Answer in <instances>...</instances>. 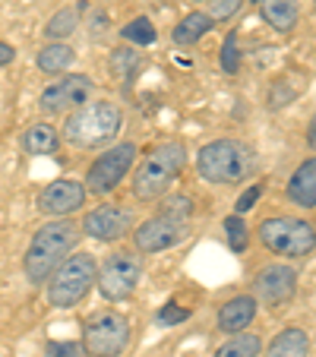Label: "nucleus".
I'll use <instances>...</instances> for the list:
<instances>
[{
    "instance_id": "7ed1b4c3",
    "label": "nucleus",
    "mask_w": 316,
    "mask_h": 357,
    "mask_svg": "<svg viewBox=\"0 0 316 357\" xmlns=\"http://www.w3.org/2000/svg\"><path fill=\"white\" fill-rule=\"evenodd\" d=\"M121 127H123L121 105L101 98V101H92V105L76 108L73 114L63 121V139H67L70 146L86 152V149H98V146L114 142V136L121 133Z\"/></svg>"
},
{
    "instance_id": "a878e982",
    "label": "nucleus",
    "mask_w": 316,
    "mask_h": 357,
    "mask_svg": "<svg viewBox=\"0 0 316 357\" xmlns=\"http://www.w3.org/2000/svg\"><path fill=\"white\" fill-rule=\"evenodd\" d=\"M222 70L228 76H234L237 70H241V54H237V32H228V38H225V45H222Z\"/></svg>"
},
{
    "instance_id": "f257e3e1",
    "label": "nucleus",
    "mask_w": 316,
    "mask_h": 357,
    "mask_svg": "<svg viewBox=\"0 0 316 357\" xmlns=\"http://www.w3.org/2000/svg\"><path fill=\"white\" fill-rule=\"evenodd\" d=\"M80 241V231H76L73 222L67 218H54V222L41 225L32 234L26 247V257H22V269H26V278L32 284H41L51 278V272L67 259V253L76 247Z\"/></svg>"
},
{
    "instance_id": "393cba45",
    "label": "nucleus",
    "mask_w": 316,
    "mask_h": 357,
    "mask_svg": "<svg viewBox=\"0 0 316 357\" xmlns=\"http://www.w3.org/2000/svg\"><path fill=\"white\" fill-rule=\"evenodd\" d=\"M225 234H228V247L234 250V253H241V250H247V225H243V215H228L225 218Z\"/></svg>"
},
{
    "instance_id": "2f4dec72",
    "label": "nucleus",
    "mask_w": 316,
    "mask_h": 357,
    "mask_svg": "<svg viewBox=\"0 0 316 357\" xmlns=\"http://www.w3.org/2000/svg\"><path fill=\"white\" fill-rule=\"evenodd\" d=\"M307 142H310V149H316V114L310 117V130H307Z\"/></svg>"
},
{
    "instance_id": "a211bd4d",
    "label": "nucleus",
    "mask_w": 316,
    "mask_h": 357,
    "mask_svg": "<svg viewBox=\"0 0 316 357\" xmlns=\"http://www.w3.org/2000/svg\"><path fill=\"white\" fill-rule=\"evenodd\" d=\"M22 149H26L29 155H54L57 149H61V133L51 123H32L22 133Z\"/></svg>"
},
{
    "instance_id": "f3484780",
    "label": "nucleus",
    "mask_w": 316,
    "mask_h": 357,
    "mask_svg": "<svg viewBox=\"0 0 316 357\" xmlns=\"http://www.w3.org/2000/svg\"><path fill=\"white\" fill-rule=\"evenodd\" d=\"M307 354H310V338L297 326L282 329L266 348V357H307Z\"/></svg>"
},
{
    "instance_id": "aec40b11",
    "label": "nucleus",
    "mask_w": 316,
    "mask_h": 357,
    "mask_svg": "<svg viewBox=\"0 0 316 357\" xmlns=\"http://www.w3.org/2000/svg\"><path fill=\"white\" fill-rule=\"evenodd\" d=\"M73 57L76 54H73V47L70 45H63V41H51V45H45L38 54H35V67L47 76H57L73 63Z\"/></svg>"
},
{
    "instance_id": "6e6552de",
    "label": "nucleus",
    "mask_w": 316,
    "mask_h": 357,
    "mask_svg": "<svg viewBox=\"0 0 316 357\" xmlns=\"http://www.w3.org/2000/svg\"><path fill=\"white\" fill-rule=\"evenodd\" d=\"M140 278H142V263L133 253H127V250L111 253L98 266V272H95V284H98L101 297L111 303H121L127 297H133V291L140 288Z\"/></svg>"
},
{
    "instance_id": "412c9836",
    "label": "nucleus",
    "mask_w": 316,
    "mask_h": 357,
    "mask_svg": "<svg viewBox=\"0 0 316 357\" xmlns=\"http://www.w3.org/2000/svg\"><path fill=\"white\" fill-rule=\"evenodd\" d=\"M216 29V22L209 20L206 13H200V10H193L190 16H183L181 22L174 26V32H171V38H174V45H196L200 38H206L209 32Z\"/></svg>"
},
{
    "instance_id": "2eb2a0df",
    "label": "nucleus",
    "mask_w": 316,
    "mask_h": 357,
    "mask_svg": "<svg viewBox=\"0 0 316 357\" xmlns=\"http://www.w3.org/2000/svg\"><path fill=\"white\" fill-rule=\"evenodd\" d=\"M285 196L297 209H316V155H310L307 162L294 168L288 187H285Z\"/></svg>"
},
{
    "instance_id": "bb28decb",
    "label": "nucleus",
    "mask_w": 316,
    "mask_h": 357,
    "mask_svg": "<svg viewBox=\"0 0 316 357\" xmlns=\"http://www.w3.org/2000/svg\"><path fill=\"white\" fill-rule=\"evenodd\" d=\"M241 7H243V0H212L206 16L212 22H225V20H231V16H234Z\"/></svg>"
},
{
    "instance_id": "9b49d317",
    "label": "nucleus",
    "mask_w": 316,
    "mask_h": 357,
    "mask_svg": "<svg viewBox=\"0 0 316 357\" xmlns=\"http://www.w3.org/2000/svg\"><path fill=\"white\" fill-rule=\"evenodd\" d=\"M187 237V218L171 215V212H162V215H152L133 228V243L140 253H162V250H171Z\"/></svg>"
},
{
    "instance_id": "20e7f679",
    "label": "nucleus",
    "mask_w": 316,
    "mask_h": 357,
    "mask_svg": "<svg viewBox=\"0 0 316 357\" xmlns=\"http://www.w3.org/2000/svg\"><path fill=\"white\" fill-rule=\"evenodd\" d=\"M196 171L202 181L209 183H241L256 171V155L253 149L243 146L237 139H216L196 152Z\"/></svg>"
},
{
    "instance_id": "6ab92c4d",
    "label": "nucleus",
    "mask_w": 316,
    "mask_h": 357,
    "mask_svg": "<svg viewBox=\"0 0 316 357\" xmlns=\"http://www.w3.org/2000/svg\"><path fill=\"white\" fill-rule=\"evenodd\" d=\"M259 13L276 32H291V29L297 26V13H301V7H297V0H262Z\"/></svg>"
},
{
    "instance_id": "5701e85b",
    "label": "nucleus",
    "mask_w": 316,
    "mask_h": 357,
    "mask_svg": "<svg viewBox=\"0 0 316 357\" xmlns=\"http://www.w3.org/2000/svg\"><path fill=\"white\" fill-rule=\"evenodd\" d=\"M259 348H262L259 335H253V332H237V335H231L228 342L216 351V357H259Z\"/></svg>"
},
{
    "instance_id": "b1692460",
    "label": "nucleus",
    "mask_w": 316,
    "mask_h": 357,
    "mask_svg": "<svg viewBox=\"0 0 316 357\" xmlns=\"http://www.w3.org/2000/svg\"><path fill=\"white\" fill-rule=\"evenodd\" d=\"M121 35L127 41H136V45H152L155 41V26H152V20H146V16H136V20H130L127 26L121 29Z\"/></svg>"
},
{
    "instance_id": "423d86ee",
    "label": "nucleus",
    "mask_w": 316,
    "mask_h": 357,
    "mask_svg": "<svg viewBox=\"0 0 316 357\" xmlns=\"http://www.w3.org/2000/svg\"><path fill=\"white\" fill-rule=\"evenodd\" d=\"M259 243L269 253L285 259H303L316 250V228L303 218H291V215H272L262 218L259 228Z\"/></svg>"
},
{
    "instance_id": "c756f323",
    "label": "nucleus",
    "mask_w": 316,
    "mask_h": 357,
    "mask_svg": "<svg viewBox=\"0 0 316 357\" xmlns=\"http://www.w3.org/2000/svg\"><path fill=\"white\" fill-rule=\"evenodd\" d=\"M259 196H262V183H253V187H247L241 196H237V202H234V209H237L234 215H243V212H250L256 206V199H259Z\"/></svg>"
},
{
    "instance_id": "f03ea898",
    "label": "nucleus",
    "mask_w": 316,
    "mask_h": 357,
    "mask_svg": "<svg viewBox=\"0 0 316 357\" xmlns=\"http://www.w3.org/2000/svg\"><path fill=\"white\" fill-rule=\"evenodd\" d=\"M187 165V146L181 139H165L146 152L133 174V196L140 202L162 199Z\"/></svg>"
},
{
    "instance_id": "c85d7f7f",
    "label": "nucleus",
    "mask_w": 316,
    "mask_h": 357,
    "mask_svg": "<svg viewBox=\"0 0 316 357\" xmlns=\"http://www.w3.org/2000/svg\"><path fill=\"white\" fill-rule=\"evenodd\" d=\"M187 317H190V310L187 307H177L174 301L165 303L162 310H158V323H165V326H177V323H183Z\"/></svg>"
},
{
    "instance_id": "f8f14e48",
    "label": "nucleus",
    "mask_w": 316,
    "mask_h": 357,
    "mask_svg": "<svg viewBox=\"0 0 316 357\" xmlns=\"http://www.w3.org/2000/svg\"><path fill=\"white\" fill-rule=\"evenodd\" d=\"M95 82L82 73H67L63 79H54L51 86L41 89L38 95V108L45 114H63V111H76L82 108L92 95Z\"/></svg>"
},
{
    "instance_id": "4be33fe9",
    "label": "nucleus",
    "mask_w": 316,
    "mask_h": 357,
    "mask_svg": "<svg viewBox=\"0 0 316 357\" xmlns=\"http://www.w3.org/2000/svg\"><path fill=\"white\" fill-rule=\"evenodd\" d=\"M82 10H89V0H80V7H63V10H57V13L47 20L45 35H47L51 41L70 38V35L80 29V13H82Z\"/></svg>"
},
{
    "instance_id": "cd10ccee",
    "label": "nucleus",
    "mask_w": 316,
    "mask_h": 357,
    "mask_svg": "<svg viewBox=\"0 0 316 357\" xmlns=\"http://www.w3.org/2000/svg\"><path fill=\"white\" fill-rule=\"evenodd\" d=\"M47 357H89L82 342H51L47 344Z\"/></svg>"
},
{
    "instance_id": "473e14b6",
    "label": "nucleus",
    "mask_w": 316,
    "mask_h": 357,
    "mask_svg": "<svg viewBox=\"0 0 316 357\" xmlns=\"http://www.w3.org/2000/svg\"><path fill=\"white\" fill-rule=\"evenodd\" d=\"M253 3H262V0H253Z\"/></svg>"
},
{
    "instance_id": "0eeeda50",
    "label": "nucleus",
    "mask_w": 316,
    "mask_h": 357,
    "mask_svg": "<svg viewBox=\"0 0 316 357\" xmlns=\"http://www.w3.org/2000/svg\"><path fill=\"white\" fill-rule=\"evenodd\" d=\"M130 344V319L123 313H95L82 326V348L89 357H121Z\"/></svg>"
},
{
    "instance_id": "1a4fd4ad",
    "label": "nucleus",
    "mask_w": 316,
    "mask_h": 357,
    "mask_svg": "<svg viewBox=\"0 0 316 357\" xmlns=\"http://www.w3.org/2000/svg\"><path fill=\"white\" fill-rule=\"evenodd\" d=\"M136 162V142H117L111 146L108 152H101L92 165H89V174H86V193H95V196H105L130 174Z\"/></svg>"
},
{
    "instance_id": "dca6fc26",
    "label": "nucleus",
    "mask_w": 316,
    "mask_h": 357,
    "mask_svg": "<svg viewBox=\"0 0 316 357\" xmlns=\"http://www.w3.org/2000/svg\"><path fill=\"white\" fill-rule=\"evenodd\" d=\"M256 307H259V303L250 294H237V297H231V301H225L222 310H218V329L228 332V335L243 332L256 319Z\"/></svg>"
},
{
    "instance_id": "39448f33",
    "label": "nucleus",
    "mask_w": 316,
    "mask_h": 357,
    "mask_svg": "<svg viewBox=\"0 0 316 357\" xmlns=\"http://www.w3.org/2000/svg\"><path fill=\"white\" fill-rule=\"evenodd\" d=\"M95 272H98V263H95L92 253H73V257H67L51 272V278H47V303L57 307V310L76 307L92 291Z\"/></svg>"
},
{
    "instance_id": "ddd939ff",
    "label": "nucleus",
    "mask_w": 316,
    "mask_h": 357,
    "mask_svg": "<svg viewBox=\"0 0 316 357\" xmlns=\"http://www.w3.org/2000/svg\"><path fill=\"white\" fill-rule=\"evenodd\" d=\"M130 231H133V215H130V209L114 206V202H105V206L92 209L82 218V234L92 237V241H101V243L121 241Z\"/></svg>"
},
{
    "instance_id": "4468645a",
    "label": "nucleus",
    "mask_w": 316,
    "mask_h": 357,
    "mask_svg": "<svg viewBox=\"0 0 316 357\" xmlns=\"http://www.w3.org/2000/svg\"><path fill=\"white\" fill-rule=\"evenodd\" d=\"M82 202H86V187L80 181L63 177V181L47 183L38 193V212H45L51 218H67L82 209Z\"/></svg>"
},
{
    "instance_id": "7c9ffc66",
    "label": "nucleus",
    "mask_w": 316,
    "mask_h": 357,
    "mask_svg": "<svg viewBox=\"0 0 316 357\" xmlns=\"http://www.w3.org/2000/svg\"><path fill=\"white\" fill-rule=\"evenodd\" d=\"M13 57H16V51L7 45V41H0V67H7V63H13Z\"/></svg>"
},
{
    "instance_id": "9d476101",
    "label": "nucleus",
    "mask_w": 316,
    "mask_h": 357,
    "mask_svg": "<svg viewBox=\"0 0 316 357\" xmlns=\"http://www.w3.org/2000/svg\"><path fill=\"white\" fill-rule=\"evenodd\" d=\"M253 301L269 307V310H278L285 303L294 301L297 294V272L285 263H272L262 266L259 272L253 275Z\"/></svg>"
}]
</instances>
